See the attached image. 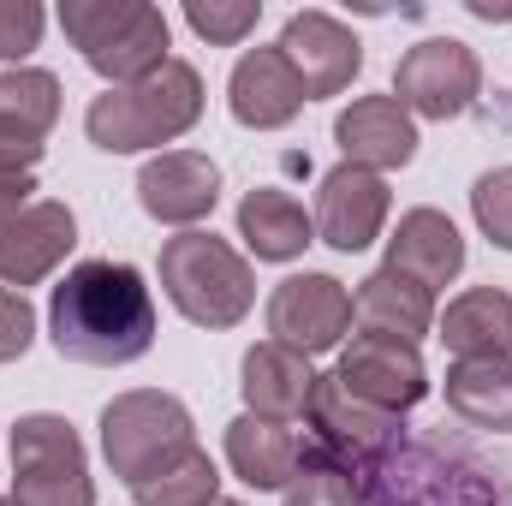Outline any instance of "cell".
<instances>
[{"instance_id": "17", "label": "cell", "mask_w": 512, "mask_h": 506, "mask_svg": "<svg viewBox=\"0 0 512 506\" xmlns=\"http://www.w3.org/2000/svg\"><path fill=\"white\" fill-rule=\"evenodd\" d=\"M334 143L352 167L370 173H393L417 161V120L393 102V96H358L340 120H334Z\"/></svg>"}, {"instance_id": "25", "label": "cell", "mask_w": 512, "mask_h": 506, "mask_svg": "<svg viewBox=\"0 0 512 506\" xmlns=\"http://www.w3.org/2000/svg\"><path fill=\"white\" fill-rule=\"evenodd\" d=\"M137 506H221V471L203 447H191L185 459L149 471L143 483H131Z\"/></svg>"}, {"instance_id": "19", "label": "cell", "mask_w": 512, "mask_h": 506, "mask_svg": "<svg viewBox=\"0 0 512 506\" xmlns=\"http://www.w3.org/2000/svg\"><path fill=\"white\" fill-rule=\"evenodd\" d=\"M227 465L239 483H251L256 495H286V483L298 477L304 465V441L292 423H274V417H233L227 423Z\"/></svg>"}, {"instance_id": "28", "label": "cell", "mask_w": 512, "mask_h": 506, "mask_svg": "<svg viewBox=\"0 0 512 506\" xmlns=\"http://www.w3.org/2000/svg\"><path fill=\"white\" fill-rule=\"evenodd\" d=\"M471 215L495 251H512V167H489L471 185Z\"/></svg>"}, {"instance_id": "10", "label": "cell", "mask_w": 512, "mask_h": 506, "mask_svg": "<svg viewBox=\"0 0 512 506\" xmlns=\"http://www.w3.org/2000/svg\"><path fill=\"white\" fill-rule=\"evenodd\" d=\"M346 334H352V292L334 274H286L268 292V340L274 346L316 358V352L346 346Z\"/></svg>"}, {"instance_id": "29", "label": "cell", "mask_w": 512, "mask_h": 506, "mask_svg": "<svg viewBox=\"0 0 512 506\" xmlns=\"http://www.w3.org/2000/svg\"><path fill=\"white\" fill-rule=\"evenodd\" d=\"M48 12L36 0H0V66H18L36 42H42Z\"/></svg>"}, {"instance_id": "33", "label": "cell", "mask_w": 512, "mask_h": 506, "mask_svg": "<svg viewBox=\"0 0 512 506\" xmlns=\"http://www.w3.org/2000/svg\"><path fill=\"white\" fill-rule=\"evenodd\" d=\"M30 191H36V173H0V221L24 215L30 209Z\"/></svg>"}, {"instance_id": "18", "label": "cell", "mask_w": 512, "mask_h": 506, "mask_svg": "<svg viewBox=\"0 0 512 506\" xmlns=\"http://www.w3.org/2000/svg\"><path fill=\"white\" fill-rule=\"evenodd\" d=\"M393 274H411L417 286H453L459 274H465V239H459V227L441 215V209H405L399 215V227H393V239H387V262Z\"/></svg>"}, {"instance_id": "15", "label": "cell", "mask_w": 512, "mask_h": 506, "mask_svg": "<svg viewBox=\"0 0 512 506\" xmlns=\"http://www.w3.org/2000/svg\"><path fill=\"white\" fill-rule=\"evenodd\" d=\"M78 245V215L54 197L30 203L24 215L0 221V286L24 292V286H42Z\"/></svg>"}, {"instance_id": "9", "label": "cell", "mask_w": 512, "mask_h": 506, "mask_svg": "<svg viewBox=\"0 0 512 506\" xmlns=\"http://www.w3.org/2000/svg\"><path fill=\"white\" fill-rule=\"evenodd\" d=\"M483 96V60L459 36H423L393 66V102L411 120H459Z\"/></svg>"}, {"instance_id": "14", "label": "cell", "mask_w": 512, "mask_h": 506, "mask_svg": "<svg viewBox=\"0 0 512 506\" xmlns=\"http://www.w3.org/2000/svg\"><path fill=\"white\" fill-rule=\"evenodd\" d=\"M137 203L149 221L197 233V221H209L221 203V167L197 149H161L137 173Z\"/></svg>"}, {"instance_id": "13", "label": "cell", "mask_w": 512, "mask_h": 506, "mask_svg": "<svg viewBox=\"0 0 512 506\" xmlns=\"http://www.w3.org/2000/svg\"><path fill=\"white\" fill-rule=\"evenodd\" d=\"M340 387L376 411L405 417L411 405L429 399V370H423V352L405 346V340H387V334H352V346L340 352Z\"/></svg>"}, {"instance_id": "36", "label": "cell", "mask_w": 512, "mask_h": 506, "mask_svg": "<svg viewBox=\"0 0 512 506\" xmlns=\"http://www.w3.org/2000/svg\"><path fill=\"white\" fill-rule=\"evenodd\" d=\"M221 506H245V501H221Z\"/></svg>"}, {"instance_id": "4", "label": "cell", "mask_w": 512, "mask_h": 506, "mask_svg": "<svg viewBox=\"0 0 512 506\" xmlns=\"http://www.w3.org/2000/svg\"><path fill=\"white\" fill-rule=\"evenodd\" d=\"M60 30L84 54V66L108 78V90L143 84L149 72L173 60L167 12L149 0H60Z\"/></svg>"}, {"instance_id": "3", "label": "cell", "mask_w": 512, "mask_h": 506, "mask_svg": "<svg viewBox=\"0 0 512 506\" xmlns=\"http://www.w3.org/2000/svg\"><path fill=\"white\" fill-rule=\"evenodd\" d=\"M197 120H203V78H197L191 60H167V66L149 72L143 84L102 90V96L84 108L90 143L108 149V155H137V149L179 143Z\"/></svg>"}, {"instance_id": "5", "label": "cell", "mask_w": 512, "mask_h": 506, "mask_svg": "<svg viewBox=\"0 0 512 506\" xmlns=\"http://www.w3.org/2000/svg\"><path fill=\"white\" fill-rule=\"evenodd\" d=\"M161 292L191 328H239L256 304L251 262L215 233H179L161 245Z\"/></svg>"}, {"instance_id": "26", "label": "cell", "mask_w": 512, "mask_h": 506, "mask_svg": "<svg viewBox=\"0 0 512 506\" xmlns=\"http://www.w3.org/2000/svg\"><path fill=\"white\" fill-rule=\"evenodd\" d=\"M0 120L48 143V131L60 126V78L42 66H6L0 72Z\"/></svg>"}, {"instance_id": "21", "label": "cell", "mask_w": 512, "mask_h": 506, "mask_svg": "<svg viewBox=\"0 0 512 506\" xmlns=\"http://www.w3.org/2000/svg\"><path fill=\"white\" fill-rule=\"evenodd\" d=\"M352 322H358L364 334H387V340L417 346V340L435 328V292L417 286L411 274L376 268V274H364L358 292H352Z\"/></svg>"}, {"instance_id": "6", "label": "cell", "mask_w": 512, "mask_h": 506, "mask_svg": "<svg viewBox=\"0 0 512 506\" xmlns=\"http://www.w3.org/2000/svg\"><path fill=\"white\" fill-rule=\"evenodd\" d=\"M197 447V423H191V405L179 393H161V387H131L120 399L102 405V459L114 465L120 483H143L149 471L185 459Z\"/></svg>"}, {"instance_id": "7", "label": "cell", "mask_w": 512, "mask_h": 506, "mask_svg": "<svg viewBox=\"0 0 512 506\" xmlns=\"http://www.w3.org/2000/svg\"><path fill=\"white\" fill-rule=\"evenodd\" d=\"M304 429H310V435H304V465L340 471V477H352V483H358L370 465H382L387 453L405 441V417L352 399V393L340 387V376H316Z\"/></svg>"}, {"instance_id": "2", "label": "cell", "mask_w": 512, "mask_h": 506, "mask_svg": "<svg viewBox=\"0 0 512 506\" xmlns=\"http://www.w3.org/2000/svg\"><path fill=\"white\" fill-rule=\"evenodd\" d=\"M358 506H512V471L453 429L405 435L358 483Z\"/></svg>"}, {"instance_id": "31", "label": "cell", "mask_w": 512, "mask_h": 506, "mask_svg": "<svg viewBox=\"0 0 512 506\" xmlns=\"http://www.w3.org/2000/svg\"><path fill=\"white\" fill-rule=\"evenodd\" d=\"M30 340H36V310H30V298L12 292V286H0V364L24 358Z\"/></svg>"}, {"instance_id": "24", "label": "cell", "mask_w": 512, "mask_h": 506, "mask_svg": "<svg viewBox=\"0 0 512 506\" xmlns=\"http://www.w3.org/2000/svg\"><path fill=\"white\" fill-rule=\"evenodd\" d=\"M447 411L465 429L512 435V358H477V364H447Z\"/></svg>"}, {"instance_id": "22", "label": "cell", "mask_w": 512, "mask_h": 506, "mask_svg": "<svg viewBox=\"0 0 512 506\" xmlns=\"http://www.w3.org/2000/svg\"><path fill=\"white\" fill-rule=\"evenodd\" d=\"M239 393H245V411H251V417L292 423V417H304V411H310L316 370H310V358H298V352H286V346L262 340V346L245 352V364H239Z\"/></svg>"}, {"instance_id": "16", "label": "cell", "mask_w": 512, "mask_h": 506, "mask_svg": "<svg viewBox=\"0 0 512 506\" xmlns=\"http://www.w3.org/2000/svg\"><path fill=\"white\" fill-rule=\"evenodd\" d=\"M227 108L245 131H280L304 114V84L280 48H251L227 78Z\"/></svg>"}, {"instance_id": "11", "label": "cell", "mask_w": 512, "mask_h": 506, "mask_svg": "<svg viewBox=\"0 0 512 506\" xmlns=\"http://www.w3.org/2000/svg\"><path fill=\"white\" fill-rule=\"evenodd\" d=\"M274 48H280V54H286V66L298 72L304 102L340 96V90H352V78L364 72V42H358L334 12H322V6L292 12Z\"/></svg>"}, {"instance_id": "27", "label": "cell", "mask_w": 512, "mask_h": 506, "mask_svg": "<svg viewBox=\"0 0 512 506\" xmlns=\"http://www.w3.org/2000/svg\"><path fill=\"white\" fill-rule=\"evenodd\" d=\"M262 18V0H185V24L209 48H239Z\"/></svg>"}, {"instance_id": "20", "label": "cell", "mask_w": 512, "mask_h": 506, "mask_svg": "<svg viewBox=\"0 0 512 506\" xmlns=\"http://www.w3.org/2000/svg\"><path fill=\"white\" fill-rule=\"evenodd\" d=\"M435 340L453 352V364L512 358V298L501 286H471L435 316Z\"/></svg>"}, {"instance_id": "30", "label": "cell", "mask_w": 512, "mask_h": 506, "mask_svg": "<svg viewBox=\"0 0 512 506\" xmlns=\"http://www.w3.org/2000/svg\"><path fill=\"white\" fill-rule=\"evenodd\" d=\"M286 506H358L352 477L322 471V465H298V477L286 483Z\"/></svg>"}, {"instance_id": "35", "label": "cell", "mask_w": 512, "mask_h": 506, "mask_svg": "<svg viewBox=\"0 0 512 506\" xmlns=\"http://www.w3.org/2000/svg\"><path fill=\"white\" fill-rule=\"evenodd\" d=\"M0 506H18V501H12V495H0Z\"/></svg>"}, {"instance_id": "1", "label": "cell", "mask_w": 512, "mask_h": 506, "mask_svg": "<svg viewBox=\"0 0 512 506\" xmlns=\"http://www.w3.org/2000/svg\"><path fill=\"white\" fill-rule=\"evenodd\" d=\"M48 340L66 364H90V370L137 364L155 346V292L143 268L114 256H90L66 268V280L48 298Z\"/></svg>"}, {"instance_id": "32", "label": "cell", "mask_w": 512, "mask_h": 506, "mask_svg": "<svg viewBox=\"0 0 512 506\" xmlns=\"http://www.w3.org/2000/svg\"><path fill=\"white\" fill-rule=\"evenodd\" d=\"M42 137H30V131H18L12 120H0V173H30L36 161H42Z\"/></svg>"}, {"instance_id": "23", "label": "cell", "mask_w": 512, "mask_h": 506, "mask_svg": "<svg viewBox=\"0 0 512 506\" xmlns=\"http://www.w3.org/2000/svg\"><path fill=\"white\" fill-rule=\"evenodd\" d=\"M239 239L251 245L256 262H292L316 245V221L304 215V203L280 185H256L239 197Z\"/></svg>"}, {"instance_id": "8", "label": "cell", "mask_w": 512, "mask_h": 506, "mask_svg": "<svg viewBox=\"0 0 512 506\" xmlns=\"http://www.w3.org/2000/svg\"><path fill=\"white\" fill-rule=\"evenodd\" d=\"M12 501L18 506H96L84 441L66 417L30 411L12 423Z\"/></svg>"}, {"instance_id": "12", "label": "cell", "mask_w": 512, "mask_h": 506, "mask_svg": "<svg viewBox=\"0 0 512 506\" xmlns=\"http://www.w3.org/2000/svg\"><path fill=\"white\" fill-rule=\"evenodd\" d=\"M387 209H393V191H387L382 173L340 161V167L322 173V185H316V215H310V221H316V239H322V245H334L340 256H358L382 239Z\"/></svg>"}, {"instance_id": "34", "label": "cell", "mask_w": 512, "mask_h": 506, "mask_svg": "<svg viewBox=\"0 0 512 506\" xmlns=\"http://www.w3.org/2000/svg\"><path fill=\"white\" fill-rule=\"evenodd\" d=\"M465 6H471L477 18H495V24H507L512 18V6H495V0H465Z\"/></svg>"}]
</instances>
